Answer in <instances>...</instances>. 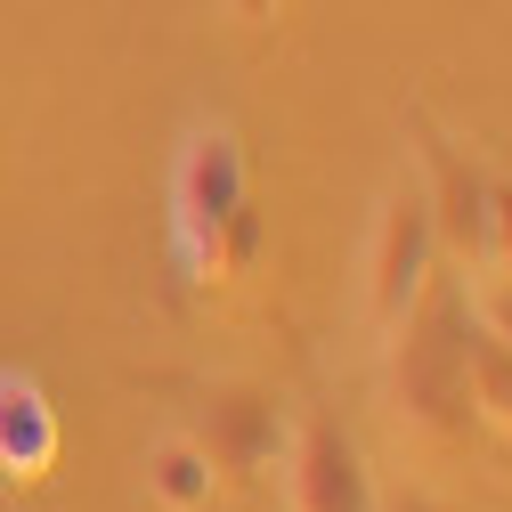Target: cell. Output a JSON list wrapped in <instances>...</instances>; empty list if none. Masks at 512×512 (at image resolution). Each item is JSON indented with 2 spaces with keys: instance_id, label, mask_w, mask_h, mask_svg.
<instances>
[{
  "instance_id": "7a4b0ae2",
  "label": "cell",
  "mask_w": 512,
  "mask_h": 512,
  "mask_svg": "<svg viewBox=\"0 0 512 512\" xmlns=\"http://www.w3.org/2000/svg\"><path fill=\"white\" fill-rule=\"evenodd\" d=\"M391 391L407 423L423 431H464L472 391H464V293H423L407 309V326H391Z\"/></svg>"
},
{
  "instance_id": "3957f363",
  "label": "cell",
  "mask_w": 512,
  "mask_h": 512,
  "mask_svg": "<svg viewBox=\"0 0 512 512\" xmlns=\"http://www.w3.org/2000/svg\"><path fill=\"white\" fill-rule=\"evenodd\" d=\"M431 261H439V228H431V196L423 179L399 171L374 204V228H366V317L382 334L407 326V309L431 293Z\"/></svg>"
},
{
  "instance_id": "8fae6325",
  "label": "cell",
  "mask_w": 512,
  "mask_h": 512,
  "mask_svg": "<svg viewBox=\"0 0 512 512\" xmlns=\"http://www.w3.org/2000/svg\"><path fill=\"white\" fill-rule=\"evenodd\" d=\"M488 269L512 277V179H488Z\"/></svg>"
},
{
  "instance_id": "8992f818",
  "label": "cell",
  "mask_w": 512,
  "mask_h": 512,
  "mask_svg": "<svg viewBox=\"0 0 512 512\" xmlns=\"http://www.w3.org/2000/svg\"><path fill=\"white\" fill-rule=\"evenodd\" d=\"M196 439H204V456L220 464V480H261L269 464H285L293 415H285L277 391H261V382H212Z\"/></svg>"
},
{
  "instance_id": "ba28073f",
  "label": "cell",
  "mask_w": 512,
  "mask_h": 512,
  "mask_svg": "<svg viewBox=\"0 0 512 512\" xmlns=\"http://www.w3.org/2000/svg\"><path fill=\"white\" fill-rule=\"evenodd\" d=\"M139 472H147V496H155L163 512H204V504L220 496V464L204 456L196 431H163V439H147Z\"/></svg>"
},
{
  "instance_id": "6da1fadb",
  "label": "cell",
  "mask_w": 512,
  "mask_h": 512,
  "mask_svg": "<svg viewBox=\"0 0 512 512\" xmlns=\"http://www.w3.org/2000/svg\"><path fill=\"white\" fill-rule=\"evenodd\" d=\"M252 204V163L228 122H187L171 155V252L187 285H228V228Z\"/></svg>"
},
{
  "instance_id": "277c9868",
  "label": "cell",
  "mask_w": 512,
  "mask_h": 512,
  "mask_svg": "<svg viewBox=\"0 0 512 512\" xmlns=\"http://www.w3.org/2000/svg\"><path fill=\"white\" fill-rule=\"evenodd\" d=\"M407 131H415V155H423V171H415V179H423V196H431L439 252H456L464 277H480V269H488V179H496V171H480L456 139H439L423 114L407 122Z\"/></svg>"
},
{
  "instance_id": "5b68a950",
  "label": "cell",
  "mask_w": 512,
  "mask_h": 512,
  "mask_svg": "<svg viewBox=\"0 0 512 512\" xmlns=\"http://www.w3.org/2000/svg\"><path fill=\"white\" fill-rule=\"evenodd\" d=\"M285 496L293 512H374V472L358 431L334 415H301L285 439Z\"/></svg>"
},
{
  "instance_id": "7c38bea8",
  "label": "cell",
  "mask_w": 512,
  "mask_h": 512,
  "mask_svg": "<svg viewBox=\"0 0 512 512\" xmlns=\"http://www.w3.org/2000/svg\"><path fill=\"white\" fill-rule=\"evenodd\" d=\"M220 9H228L236 25H277V9H285V0H220Z\"/></svg>"
},
{
  "instance_id": "30bf717a",
  "label": "cell",
  "mask_w": 512,
  "mask_h": 512,
  "mask_svg": "<svg viewBox=\"0 0 512 512\" xmlns=\"http://www.w3.org/2000/svg\"><path fill=\"white\" fill-rule=\"evenodd\" d=\"M464 301H472V317L496 334V342H512V277L504 269H480V277H464Z\"/></svg>"
},
{
  "instance_id": "52a82bcc",
  "label": "cell",
  "mask_w": 512,
  "mask_h": 512,
  "mask_svg": "<svg viewBox=\"0 0 512 512\" xmlns=\"http://www.w3.org/2000/svg\"><path fill=\"white\" fill-rule=\"evenodd\" d=\"M49 464H57V407L41 391V374L0 366V472L49 480Z\"/></svg>"
},
{
  "instance_id": "9c48e42d",
  "label": "cell",
  "mask_w": 512,
  "mask_h": 512,
  "mask_svg": "<svg viewBox=\"0 0 512 512\" xmlns=\"http://www.w3.org/2000/svg\"><path fill=\"white\" fill-rule=\"evenodd\" d=\"M464 391H472V415L512 431V342H496L480 326L472 301H464Z\"/></svg>"
}]
</instances>
